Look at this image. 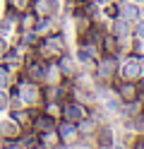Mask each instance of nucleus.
<instances>
[{
    "label": "nucleus",
    "instance_id": "nucleus-1",
    "mask_svg": "<svg viewBox=\"0 0 144 149\" xmlns=\"http://www.w3.org/2000/svg\"><path fill=\"white\" fill-rule=\"evenodd\" d=\"M55 132H58V137H60L63 147L77 144V142H79V137H82V132H79V127H77V123H70V120H63V123H58Z\"/></svg>",
    "mask_w": 144,
    "mask_h": 149
},
{
    "label": "nucleus",
    "instance_id": "nucleus-2",
    "mask_svg": "<svg viewBox=\"0 0 144 149\" xmlns=\"http://www.w3.org/2000/svg\"><path fill=\"white\" fill-rule=\"evenodd\" d=\"M118 74H120L122 79H127V82H137L142 74H144V70H142V60H134V58L122 60V63L118 65Z\"/></svg>",
    "mask_w": 144,
    "mask_h": 149
},
{
    "label": "nucleus",
    "instance_id": "nucleus-3",
    "mask_svg": "<svg viewBox=\"0 0 144 149\" xmlns=\"http://www.w3.org/2000/svg\"><path fill=\"white\" fill-rule=\"evenodd\" d=\"M63 113H65V120H70V123H79L89 116V111H86L79 101H67L63 106Z\"/></svg>",
    "mask_w": 144,
    "mask_h": 149
},
{
    "label": "nucleus",
    "instance_id": "nucleus-4",
    "mask_svg": "<svg viewBox=\"0 0 144 149\" xmlns=\"http://www.w3.org/2000/svg\"><path fill=\"white\" fill-rule=\"evenodd\" d=\"M118 99H120V104H137L139 101V87L134 82L125 79V84L118 87Z\"/></svg>",
    "mask_w": 144,
    "mask_h": 149
},
{
    "label": "nucleus",
    "instance_id": "nucleus-5",
    "mask_svg": "<svg viewBox=\"0 0 144 149\" xmlns=\"http://www.w3.org/2000/svg\"><path fill=\"white\" fill-rule=\"evenodd\" d=\"M118 58L115 55H106V60H101L99 65V70H96V74H99L101 79H111L113 74H118Z\"/></svg>",
    "mask_w": 144,
    "mask_h": 149
},
{
    "label": "nucleus",
    "instance_id": "nucleus-6",
    "mask_svg": "<svg viewBox=\"0 0 144 149\" xmlns=\"http://www.w3.org/2000/svg\"><path fill=\"white\" fill-rule=\"evenodd\" d=\"M19 99H22L24 104L34 106V104H38V99H41V89L36 84H31V82H26V84L19 87Z\"/></svg>",
    "mask_w": 144,
    "mask_h": 149
},
{
    "label": "nucleus",
    "instance_id": "nucleus-7",
    "mask_svg": "<svg viewBox=\"0 0 144 149\" xmlns=\"http://www.w3.org/2000/svg\"><path fill=\"white\" fill-rule=\"evenodd\" d=\"M19 132H22V127H19V123L15 118L0 123V137H3V139H15V137H19Z\"/></svg>",
    "mask_w": 144,
    "mask_h": 149
},
{
    "label": "nucleus",
    "instance_id": "nucleus-8",
    "mask_svg": "<svg viewBox=\"0 0 144 149\" xmlns=\"http://www.w3.org/2000/svg\"><path fill=\"white\" fill-rule=\"evenodd\" d=\"M132 34V26L127 19H122V17H115V22H113V36L118 41H125L127 36Z\"/></svg>",
    "mask_w": 144,
    "mask_h": 149
},
{
    "label": "nucleus",
    "instance_id": "nucleus-9",
    "mask_svg": "<svg viewBox=\"0 0 144 149\" xmlns=\"http://www.w3.org/2000/svg\"><path fill=\"white\" fill-rule=\"evenodd\" d=\"M120 17L127 22H137L142 17V7L137 3H125V5H120Z\"/></svg>",
    "mask_w": 144,
    "mask_h": 149
},
{
    "label": "nucleus",
    "instance_id": "nucleus-10",
    "mask_svg": "<svg viewBox=\"0 0 144 149\" xmlns=\"http://www.w3.org/2000/svg\"><path fill=\"white\" fill-rule=\"evenodd\" d=\"M96 139H99V147L101 149H111L113 147V130L111 127H99L96 130Z\"/></svg>",
    "mask_w": 144,
    "mask_h": 149
},
{
    "label": "nucleus",
    "instance_id": "nucleus-11",
    "mask_svg": "<svg viewBox=\"0 0 144 149\" xmlns=\"http://www.w3.org/2000/svg\"><path fill=\"white\" fill-rule=\"evenodd\" d=\"M26 72L31 74V79H43L46 63H41V60H29V63H26Z\"/></svg>",
    "mask_w": 144,
    "mask_h": 149
},
{
    "label": "nucleus",
    "instance_id": "nucleus-12",
    "mask_svg": "<svg viewBox=\"0 0 144 149\" xmlns=\"http://www.w3.org/2000/svg\"><path fill=\"white\" fill-rule=\"evenodd\" d=\"M118 39H115L113 34H103V51H106V55H115L118 53Z\"/></svg>",
    "mask_w": 144,
    "mask_h": 149
},
{
    "label": "nucleus",
    "instance_id": "nucleus-13",
    "mask_svg": "<svg viewBox=\"0 0 144 149\" xmlns=\"http://www.w3.org/2000/svg\"><path fill=\"white\" fill-rule=\"evenodd\" d=\"M77 58H79L82 63H89V60L94 58V51H91V48H86V46H82L79 53H77Z\"/></svg>",
    "mask_w": 144,
    "mask_h": 149
},
{
    "label": "nucleus",
    "instance_id": "nucleus-14",
    "mask_svg": "<svg viewBox=\"0 0 144 149\" xmlns=\"http://www.w3.org/2000/svg\"><path fill=\"white\" fill-rule=\"evenodd\" d=\"M132 34L137 36L139 41H144V19H142V22H137V24H134V29H132Z\"/></svg>",
    "mask_w": 144,
    "mask_h": 149
},
{
    "label": "nucleus",
    "instance_id": "nucleus-15",
    "mask_svg": "<svg viewBox=\"0 0 144 149\" xmlns=\"http://www.w3.org/2000/svg\"><path fill=\"white\" fill-rule=\"evenodd\" d=\"M7 82H10L7 70H5V68H0V89H5V87H7Z\"/></svg>",
    "mask_w": 144,
    "mask_h": 149
},
{
    "label": "nucleus",
    "instance_id": "nucleus-16",
    "mask_svg": "<svg viewBox=\"0 0 144 149\" xmlns=\"http://www.w3.org/2000/svg\"><path fill=\"white\" fill-rule=\"evenodd\" d=\"M7 104H10V99H7V94H5L3 89H0V111H3V108H7Z\"/></svg>",
    "mask_w": 144,
    "mask_h": 149
},
{
    "label": "nucleus",
    "instance_id": "nucleus-17",
    "mask_svg": "<svg viewBox=\"0 0 144 149\" xmlns=\"http://www.w3.org/2000/svg\"><path fill=\"white\" fill-rule=\"evenodd\" d=\"M132 149H144V135H137V139H134Z\"/></svg>",
    "mask_w": 144,
    "mask_h": 149
},
{
    "label": "nucleus",
    "instance_id": "nucleus-18",
    "mask_svg": "<svg viewBox=\"0 0 144 149\" xmlns=\"http://www.w3.org/2000/svg\"><path fill=\"white\" fill-rule=\"evenodd\" d=\"M5 51H7V41L3 39V34H0V55H3Z\"/></svg>",
    "mask_w": 144,
    "mask_h": 149
},
{
    "label": "nucleus",
    "instance_id": "nucleus-19",
    "mask_svg": "<svg viewBox=\"0 0 144 149\" xmlns=\"http://www.w3.org/2000/svg\"><path fill=\"white\" fill-rule=\"evenodd\" d=\"M115 3H118V5H125V3H127V0H115Z\"/></svg>",
    "mask_w": 144,
    "mask_h": 149
},
{
    "label": "nucleus",
    "instance_id": "nucleus-20",
    "mask_svg": "<svg viewBox=\"0 0 144 149\" xmlns=\"http://www.w3.org/2000/svg\"><path fill=\"white\" fill-rule=\"evenodd\" d=\"M96 3H111V0H96Z\"/></svg>",
    "mask_w": 144,
    "mask_h": 149
},
{
    "label": "nucleus",
    "instance_id": "nucleus-21",
    "mask_svg": "<svg viewBox=\"0 0 144 149\" xmlns=\"http://www.w3.org/2000/svg\"><path fill=\"white\" fill-rule=\"evenodd\" d=\"M77 149H89V147H77Z\"/></svg>",
    "mask_w": 144,
    "mask_h": 149
},
{
    "label": "nucleus",
    "instance_id": "nucleus-22",
    "mask_svg": "<svg viewBox=\"0 0 144 149\" xmlns=\"http://www.w3.org/2000/svg\"><path fill=\"white\" fill-rule=\"evenodd\" d=\"M142 19H144V7H142Z\"/></svg>",
    "mask_w": 144,
    "mask_h": 149
},
{
    "label": "nucleus",
    "instance_id": "nucleus-23",
    "mask_svg": "<svg viewBox=\"0 0 144 149\" xmlns=\"http://www.w3.org/2000/svg\"><path fill=\"white\" fill-rule=\"evenodd\" d=\"M134 3H144V0H134Z\"/></svg>",
    "mask_w": 144,
    "mask_h": 149
},
{
    "label": "nucleus",
    "instance_id": "nucleus-24",
    "mask_svg": "<svg viewBox=\"0 0 144 149\" xmlns=\"http://www.w3.org/2000/svg\"><path fill=\"white\" fill-rule=\"evenodd\" d=\"M142 70H144V63H142Z\"/></svg>",
    "mask_w": 144,
    "mask_h": 149
}]
</instances>
